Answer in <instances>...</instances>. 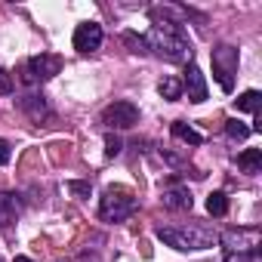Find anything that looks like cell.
<instances>
[{
    "label": "cell",
    "mask_w": 262,
    "mask_h": 262,
    "mask_svg": "<svg viewBox=\"0 0 262 262\" xmlns=\"http://www.w3.org/2000/svg\"><path fill=\"white\" fill-rule=\"evenodd\" d=\"M161 204H164L167 210H191V207H194V198H191V191H188L185 185L173 182V185H167V188L161 191Z\"/></svg>",
    "instance_id": "9c48e42d"
},
{
    "label": "cell",
    "mask_w": 262,
    "mask_h": 262,
    "mask_svg": "<svg viewBox=\"0 0 262 262\" xmlns=\"http://www.w3.org/2000/svg\"><path fill=\"white\" fill-rule=\"evenodd\" d=\"M123 43L129 47V53H139V56H145V53H148V43H145V37H142V34L126 31V34H123Z\"/></svg>",
    "instance_id": "d6986e66"
},
{
    "label": "cell",
    "mask_w": 262,
    "mask_h": 262,
    "mask_svg": "<svg viewBox=\"0 0 262 262\" xmlns=\"http://www.w3.org/2000/svg\"><path fill=\"white\" fill-rule=\"evenodd\" d=\"M259 259V250H250V253H225V262H256Z\"/></svg>",
    "instance_id": "44dd1931"
},
{
    "label": "cell",
    "mask_w": 262,
    "mask_h": 262,
    "mask_svg": "<svg viewBox=\"0 0 262 262\" xmlns=\"http://www.w3.org/2000/svg\"><path fill=\"white\" fill-rule=\"evenodd\" d=\"M102 123L108 129H129V126L139 123V108L133 102H111L102 111Z\"/></svg>",
    "instance_id": "52a82bcc"
},
{
    "label": "cell",
    "mask_w": 262,
    "mask_h": 262,
    "mask_svg": "<svg viewBox=\"0 0 262 262\" xmlns=\"http://www.w3.org/2000/svg\"><path fill=\"white\" fill-rule=\"evenodd\" d=\"M19 108L34 120V123H40V120H47V117H53V111H50V105H47V99L43 96H37V93H28V96H22L19 99Z\"/></svg>",
    "instance_id": "8fae6325"
},
{
    "label": "cell",
    "mask_w": 262,
    "mask_h": 262,
    "mask_svg": "<svg viewBox=\"0 0 262 262\" xmlns=\"http://www.w3.org/2000/svg\"><path fill=\"white\" fill-rule=\"evenodd\" d=\"M207 213H210V216H225V213H228V198H225V191H213V194L207 198Z\"/></svg>",
    "instance_id": "ac0fdd59"
},
{
    "label": "cell",
    "mask_w": 262,
    "mask_h": 262,
    "mask_svg": "<svg viewBox=\"0 0 262 262\" xmlns=\"http://www.w3.org/2000/svg\"><path fill=\"white\" fill-rule=\"evenodd\" d=\"M151 28L145 34L148 53L167 59V62H188L191 59V40L179 19H170V10H151Z\"/></svg>",
    "instance_id": "6da1fadb"
},
{
    "label": "cell",
    "mask_w": 262,
    "mask_h": 262,
    "mask_svg": "<svg viewBox=\"0 0 262 262\" xmlns=\"http://www.w3.org/2000/svg\"><path fill=\"white\" fill-rule=\"evenodd\" d=\"M237 50L231 43H219L213 50V74L222 86V93H231L234 90V74H237Z\"/></svg>",
    "instance_id": "277c9868"
},
{
    "label": "cell",
    "mask_w": 262,
    "mask_h": 262,
    "mask_svg": "<svg viewBox=\"0 0 262 262\" xmlns=\"http://www.w3.org/2000/svg\"><path fill=\"white\" fill-rule=\"evenodd\" d=\"M10 158H13L10 142H7V139H0V167H7V164H10Z\"/></svg>",
    "instance_id": "603a6c76"
},
{
    "label": "cell",
    "mask_w": 262,
    "mask_h": 262,
    "mask_svg": "<svg viewBox=\"0 0 262 262\" xmlns=\"http://www.w3.org/2000/svg\"><path fill=\"white\" fill-rule=\"evenodd\" d=\"M62 71V59L53 56V53H40V56H31L25 65H22V80L25 83H47L53 80L56 74Z\"/></svg>",
    "instance_id": "5b68a950"
},
{
    "label": "cell",
    "mask_w": 262,
    "mask_h": 262,
    "mask_svg": "<svg viewBox=\"0 0 262 262\" xmlns=\"http://www.w3.org/2000/svg\"><path fill=\"white\" fill-rule=\"evenodd\" d=\"M182 90L188 93L191 102H204V99H207V80H204V74H201V68H198L194 62H188V68H185Z\"/></svg>",
    "instance_id": "30bf717a"
},
{
    "label": "cell",
    "mask_w": 262,
    "mask_h": 262,
    "mask_svg": "<svg viewBox=\"0 0 262 262\" xmlns=\"http://www.w3.org/2000/svg\"><path fill=\"white\" fill-rule=\"evenodd\" d=\"M237 167H241L244 173H259V170H262V151H259V148L241 151V155H237Z\"/></svg>",
    "instance_id": "5bb4252c"
},
{
    "label": "cell",
    "mask_w": 262,
    "mask_h": 262,
    "mask_svg": "<svg viewBox=\"0 0 262 262\" xmlns=\"http://www.w3.org/2000/svg\"><path fill=\"white\" fill-rule=\"evenodd\" d=\"M16 262H31V259L28 256H16Z\"/></svg>",
    "instance_id": "d4e9b609"
},
{
    "label": "cell",
    "mask_w": 262,
    "mask_h": 262,
    "mask_svg": "<svg viewBox=\"0 0 262 262\" xmlns=\"http://www.w3.org/2000/svg\"><path fill=\"white\" fill-rule=\"evenodd\" d=\"M102 40H105V31H102V25L99 22H80L77 28H74V37H71V43H74V50L77 53H96L99 47H102Z\"/></svg>",
    "instance_id": "ba28073f"
},
{
    "label": "cell",
    "mask_w": 262,
    "mask_h": 262,
    "mask_svg": "<svg viewBox=\"0 0 262 262\" xmlns=\"http://www.w3.org/2000/svg\"><path fill=\"white\" fill-rule=\"evenodd\" d=\"M259 237L262 231L253 225V228H228L219 234L225 253H250V250H259Z\"/></svg>",
    "instance_id": "8992f818"
},
{
    "label": "cell",
    "mask_w": 262,
    "mask_h": 262,
    "mask_svg": "<svg viewBox=\"0 0 262 262\" xmlns=\"http://www.w3.org/2000/svg\"><path fill=\"white\" fill-rule=\"evenodd\" d=\"M155 234H158V241H164L167 247L182 250V253L207 250V247H213L219 241V234L213 228H207V225H158Z\"/></svg>",
    "instance_id": "7a4b0ae2"
},
{
    "label": "cell",
    "mask_w": 262,
    "mask_h": 262,
    "mask_svg": "<svg viewBox=\"0 0 262 262\" xmlns=\"http://www.w3.org/2000/svg\"><path fill=\"white\" fill-rule=\"evenodd\" d=\"M120 151H123V142H120V136L108 133V136H105V158H117Z\"/></svg>",
    "instance_id": "ffe728a7"
},
{
    "label": "cell",
    "mask_w": 262,
    "mask_h": 262,
    "mask_svg": "<svg viewBox=\"0 0 262 262\" xmlns=\"http://www.w3.org/2000/svg\"><path fill=\"white\" fill-rule=\"evenodd\" d=\"M136 207H139V201L133 191L114 185V188H105V194L99 198V219L102 222H123L136 213Z\"/></svg>",
    "instance_id": "3957f363"
},
{
    "label": "cell",
    "mask_w": 262,
    "mask_h": 262,
    "mask_svg": "<svg viewBox=\"0 0 262 262\" xmlns=\"http://www.w3.org/2000/svg\"><path fill=\"white\" fill-rule=\"evenodd\" d=\"M7 93H13V77L0 68V96H7Z\"/></svg>",
    "instance_id": "cb8c5ba5"
},
{
    "label": "cell",
    "mask_w": 262,
    "mask_h": 262,
    "mask_svg": "<svg viewBox=\"0 0 262 262\" xmlns=\"http://www.w3.org/2000/svg\"><path fill=\"white\" fill-rule=\"evenodd\" d=\"M19 213H22L19 194H4V191H0V228L13 225V222L19 219Z\"/></svg>",
    "instance_id": "7c38bea8"
},
{
    "label": "cell",
    "mask_w": 262,
    "mask_h": 262,
    "mask_svg": "<svg viewBox=\"0 0 262 262\" xmlns=\"http://www.w3.org/2000/svg\"><path fill=\"white\" fill-rule=\"evenodd\" d=\"M253 133V129L244 123V120H237V117H231V120H225V136L228 139H234V142H244L247 136Z\"/></svg>",
    "instance_id": "e0dca14e"
},
{
    "label": "cell",
    "mask_w": 262,
    "mask_h": 262,
    "mask_svg": "<svg viewBox=\"0 0 262 262\" xmlns=\"http://www.w3.org/2000/svg\"><path fill=\"white\" fill-rule=\"evenodd\" d=\"M158 93H161L167 102H179V99H182V80H179V77H164V80L158 83Z\"/></svg>",
    "instance_id": "2e32d148"
},
{
    "label": "cell",
    "mask_w": 262,
    "mask_h": 262,
    "mask_svg": "<svg viewBox=\"0 0 262 262\" xmlns=\"http://www.w3.org/2000/svg\"><path fill=\"white\" fill-rule=\"evenodd\" d=\"M259 105H262V93H259V90H247V93H241V96L234 99V108H237V111H253V114H259Z\"/></svg>",
    "instance_id": "9a60e30c"
},
{
    "label": "cell",
    "mask_w": 262,
    "mask_h": 262,
    "mask_svg": "<svg viewBox=\"0 0 262 262\" xmlns=\"http://www.w3.org/2000/svg\"><path fill=\"white\" fill-rule=\"evenodd\" d=\"M170 129H173V136H176L179 142H185V145H201V142H204V136L198 133L194 126H188L185 120H176V123H173Z\"/></svg>",
    "instance_id": "4fadbf2b"
},
{
    "label": "cell",
    "mask_w": 262,
    "mask_h": 262,
    "mask_svg": "<svg viewBox=\"0 0 262 262\" xmlns=\"http://www.w3.org/2000/svg\"><path fill=\"white\" fill-rule=\"evenodd\" d=\"M65 188H68L71 194H77V198H90V182H77V179H71Z\"/></svg>",
    "instance_id": "7402d4cb"
}]
</instances>
